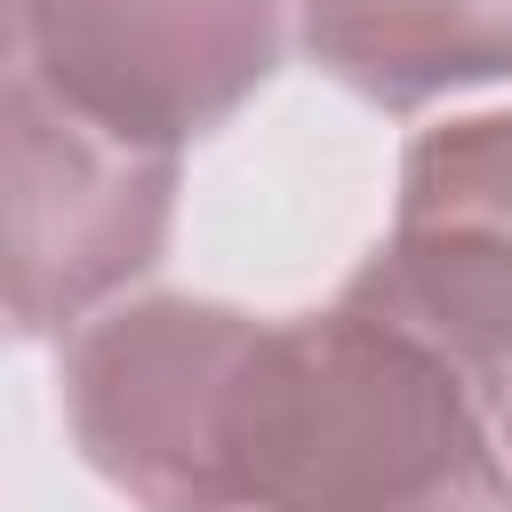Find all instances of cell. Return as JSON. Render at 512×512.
Returning a JSON list of instances; mask_svg holds the SVG:
<instances>
[{
    "label": "cell",
    "instance_id": "1",
    "mask_svg": "<svg viewBox=\"0 0 512 512\" xmlns=\"http://www.w3.org/2000/svg\"><path fill=\"white\" fill-rule=\"evenodd\" d=\"M224 512H512L480 384L360 296L264 320L224 416Z\"/></svg>",
    "mask_w": 512,
    "mask_h": 512
},
{
    "label": "cell",
    "instance_id": "2",
    "mask_svg": "<svg viewBox=\"0 0 512 512\" xmlns=\"http://www.w3.org/2000/svg\"><path fill=\"white\" fill-rule=\"evenodd\" d=\"M8 320L72 336L160 264L176 224V152L128 144L8 64Z\"/></svg>",
    "mask_w": 512,
    "mask_h": 512
},
{
    "label": "cell",
    "instance_id": "3",
    "mask_svg": "<svg viewBox=\"0 0 512 512\" xmlns=\"http://www.w3.org/2000/svg\"><path fill=\"white\" fill-rule=\"evenodd\" d=\"M280 48L288 0H8V64L152 152L224 128Z\"/></svg>",
    "mask_w": 512,
    "mask_h": 512
},
{
    "label": "cell",
    "instance_id": "4",
    "mask_svg": "<svg viewBox=\"0 0 512 512\" xmlns=\"http://www.w3.org/2000/svg\"><path fill=\"white\" fill-rule=\"evenodd\" d=\"M256 312L200 296L112 304L64 336V416L80 456L144 512L208 504L224 416L256 344Z\"/></svg>",
    "mask_w": 512,
    "mask_h": 512
},
{
    "label": "cell",
    "instance_id": "5",
    "mask_svg": "<svg viewBox=\"0 0 512 512\" xmlns=\"http://www.w3.org/2000/svg\"><path fill=\"white\" fill-rule=\"evenodd\" d=\"M344 296L416 328L472 384H512V112H464L408 144L392 232Z\"/></svg>",
    "mask_w": 512,
    "mask_h": 512
},
{
    "label": "cell",
    "instance_id": "6",
    "mask_svg": "<svg viewBox=\"0 0 512 512\" xmlns=\"http://www.w3.org/2000/svg\"><path fill=\"white\" fill-rule=\"evenodd\" d=\"M304 56L376 112L512 80V0H288Z\"/></svg>",
    "mask_w": 512,
    "mask_h": 512
},
{
    "label": "cell",
    "instance_id": "7",
    "mask_svg": "<svg viewBox=\"0 0 512 512\" xmlns=\"http://www.w3.org/2000/svg\"><path fill=\"white\" fill-rule=\"evenodd\" d=\"M504 456H512V384H504Z\"/></svg>",
    "mask_w": 512,
    "mask_h": 512
},
{
    "label": "cell",
    "instance_id": "8",
    "mask_svg": "<svg viewBox=\"0 0 512 512\" xmlns=\"http://www.w3.org/2000/svg\"><path fill=\"white\" fill-rule=\"evenodd\" d=\"M168 512H224V504H168Z\"/></svg>",
    "mask_w": 512,
    "mask_h": 512
}]
</instances>
